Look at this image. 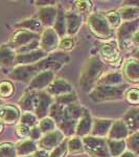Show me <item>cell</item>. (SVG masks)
Returning a JSON list of instances; mask_svg holds the SVG:
<instances>
[{"instance_id":"6da1fadb","label":"cell","mask_w":139,"mask_h":157,"mask_svg":"<svg viewBox=\"0 0 139 157\" xmlns=\"http://www.w3.org/2000/svg\"><path fill=\"white\" fill-rule=\"evenodd\" d=\"M106 64L100 57L93 56L86 61L81 72L80 86L86 92H90L97 85L100 78L106 72Z\"/></svg>"},{"instance_id":"7a4b0ae2","label":"cell","mask_w":139,"mask_h":157,"mask_svg":"<svg viewBox=\"0 0 139 157\" xmlns=\"http://www.w3.org/2000/svg\"><path fill=\"white\" fill-rule=\"evenodd\" d=\"M129 89L128 84H120L116 86L96 85L92 91L89 92V98L93 102H112L119 101L125 98L126 91Z\"/></svg>"},{"instance_id":"3957f363","label":"cell","mask_w":139,"mask_h":157,"mask_svg":"<svg viewBox=\"0 0 139 157\" xmlns=\"http://www.w3.org/2000/svg\"><path fill=\"white\" fill-rule=\"evenodd\" d=\"M88 26L91 32L100 39L112 40L116 35L115 29L111 27L103 13H92L88 17Z\"/></svg>"},{"instance_id":"277c9868","label":"cell","mask_w":139,"mask_h":157,"mask_svg":"<svg viewBox=\"0 0 139 157\" xmlns=\"http://www.w3.org/2000/svg\"><path fill=\"white\" fill-rule=\"evenodd\" d=\"M139 30V19L134 21L122 22L120 26L116 29V37L119 48L128 50L134 47L132 44V37Z\"/></svg>"},{"instance_id":"5b68a950","label":"cell","mask_w":139,"mask_h":157,"mask_svg":"<svg viewBox=\"0 0 139 157\" xmlns=\"http://www.w3.org/2000/svg\"><path fill=\"white\" fill-rule=\"evenodd\" d=\"M82 139L85 151L91 157H111L107 145V138L88 135Z\"/></svg>"},{"instance_id":"8992f818","label":"cell","mask_w":139,"mask_h":157,"mask_svg":"<svg viewBox=\"0 0 139 157\" xmlns=\"http://www.w3.org/2000/svg\"><path fill=\"white\" fill-rule=\"evenodd\" d=\"M69 60L70 58L66 52L58 50V52L47 55L44 59L38 62V65H39V68L41 71L50 70V71L54 72L57 70L61 69L66 63L69 62Z\"/></svg>"},{"instance_id":"52a82bcc","label":"cell","mask_w":139,"mask_h":157,"mask_svg":"<svg viewBox=\"0 0 139 157\" xmlns=\"http://www.w3.org/2000/svg\"><path fill=\"white\" fill-rule=\"evenodd\" d=\"M100 59L105 64H109L112 66H118L121 61L120 48L117 40H109L103 44L100 50Z\"/></svg>"},{"instance_id":"ba28073f","label":"cell","mask_w":139,"mask_h":157,"mask_svg":"<svg viewBox=\"0 0 139 157\" xmlns=\"http://www.w3.org/2000/svg\"><path fill=\"white\" fill-rule=\"evenodd\" d=\"M39 72H41V70H40L38 63L30 65H16V67L9 73V78L18 82L29 84L30 81Z\"/></svg>"},{"instance_id":"9c48e42d","label":"cell","mask_w":139,"mask_h":157,"mask_svg":"<svg viewBox=\"0 0 139 157\" xmlns=\"http://www.w3.org/2000/svg\"><path fill=\"white\" fill-rule=\"evenodd\" d=\"M61 38L54 27H46L40 35V49L46 54L54 52L59 48Z\"/></svg>"},{"instance_id":"30bf717a","label":"cell","mask_w":139,"mask_h":157,"mask_svg":"<svg viewBox=\"0 0 139 157\" xmlns=\"http://www.w3.org/2000/svg\"><path fill=\"white\" fill-rule=\"evenodd\" d=\"M40 40V35L35 34V33H30L26 29H17L16 32L13 34L11 38V41L9 44L14 48L15 50H18L21 47H24L28 45L29 43Z\"/></svg>"},{"instance_id":"8fae6325","label":"cell","mask_w":139,"mask_h":157,"mask_svg":"<svg viewBox=\"0 0 139 157\" xmlns=\"http://www.w3.org/2000/svg\"><path fill=\"white\" fill-rule=\"evenodd\" d=\"M54 81V72L50 70H44L39 72L38 75L29 82L27 90L34 91H43V89H47L49 85Z\"/></svg>"},{"instance_id":"7c38bea8","label":"cell","mask_w":139,"mask_h":157,"mask_svg":"<svg viewBox=\"0 0 139 157\" xmlns=\"http://www.w3.org/2000/svg\"><path fill=\"white\" fill-rule=\"evenodd\" d=\"M64 137L65 135L60 130H54L49 133L44 134L39 139L38 145H39L40 149H43V150H54V148H57L58 146L63 143V140L65 139Z\"/></svg>"},{"instance_id":"4fadbf2b","label":"cell","mask_w":139,"mask_h":157,"mask_svg":"<svg viewBox=\"0 0 139 157\" xmlns=\"http://www.w3.org/2000/svg\"><path fill=\"white\" fill-rule=\"evenodd\" d=\"M123 78L133 84H139V61L134 57L130 58L123 63Z\"/></svg>"},{"instance_id":"5bb4252c","label":"cell","mask_w":139,"mask_h":157,"mask_svg":"<svg viewBox=\"0 0 139 157\" xmlns=\"http://www.w3.org/2000/svg\"><path fill=\"white\" fill-rule=\"evenodd\" d=\"M39 103V91L26 90V92L19 100V108L25 112H34L36 111Z\"/></svg>"},{"instance_id":"9a60e30c","label":"cell","mask_w":139,"mask_h":157,"mask_svg":"<svg viewBox=\"0 0 139 157\" xmlns=\"http://www.w3.org/2000/svg\"><path fill=\"white\" fill-rule=\"evenodd\" d=\"M52 104H54V98L51 95L48 94L46 91H39V103L35 111V115L40 120L46 117Z\"/></svg>"},{"instance_id":"2e32d148","label":"cell","mask_w":139,"mask_h":157,"mask_svg":"<svg viewBox=\"0 0 139 157\" xmlns=\"http://www.w3.org/2000/svg\"><path fill=\"white\" fill-rule=\"evenodd\" d=\"M66 17V35L67 36H74L79 32L81 25L83 23V16L80 15L77 11H68L65 12Z\"/></svg>"},{"instance_id":"e0dca14e","label":"cell","mask_w":139,"mask_h":157,"mask_svg":"<svg viewBox=\"0 0 139 157\" xmlns=\"http://www.w3.org/2000/svg\"><path fill=\"white\" fill-rule=\"evenodd\" d=\"M47 56L42 49H36L26 54H17L16 56V65H30L36 64L44 59Z\"/></svg>"},{"instance_id":"ac0fdd59","label":"cell","mask_w":139,"mask_h":157,"mask_svg":"<svg viewBox=\"0 0 139 157\" xmlns=\"http://www.w3.org/2000/svg\"><path fill=\"white\" fill-rule=\"evenodd\" d=\"M21 114H20V110L17 106L9 104V105L2 106L0 108V121L3 124H15L16 121H20Z\"/></svg>"},{"instance_id":"d6986e66","label":"cell","mask_w":139,"mask_h":157,"mask_svg":"<svg viewBox=\"0 0 139 157\" xmlns=\"http://www.w3.org/2000/svg\"><path fill=\"white\" fill-rule=\"evenodd\" d=\"M58 12H59V10L55 6H41V9L38 11V18H39L42 25L47 27H54L58 16Z\"/></svg>"},{"instance_id":"ffe728a7","label":"cell","mask_w":139,"mask_h":157,"mask_svg":"<svg viewBox=\"0 0 139 157\" xmlns=\"http://www.w3.org/2000/svg\"><path fill=\"white\" fill-rule=\"evenodd\" d=\"M114 121L106 120V118H94L93 120L92 130H91L90 135L95 136V137H103L105 138L108 136L110 132V129L112 127Z\"/></svg>"},{"instance_id":"44dd1931","label":"cell","mask_w":139,"mask_h":157,"mask_svg":"<svg viewBox=\"0 0 139 157\" xmlns=\"http://www.w3.org/2000/svg\"><path fill=\"white\" fill-rule=\"evenodd\" d=\"M46 92L50 94L51 97H61V95L67 94V93H71L72 87L67 81L63 80V78H54V81L49 85V87L46 89Z\"/></svg>"},{"instance_id":"7402d4cb","label":"cell","mask_w":139,"mask_h":157,"mask_svg":"<svg viewBox=\"0 0 139 157\" xmlns=\"http://www.w3.org/2000/svg\"><path fill=\"white\" fill-rule=\"evenodd\" d=\"M16 50L9 44L0 45V66L9 68L16 65Z\"/></svg>"},{"instance_id":"603a6c76","label":"cell","mask_w":139,"mask_h":157,"mask_svg":"<svg viewBox=\"0 0 139 157\" xmlns=\"http://www.w3.org/2000/svg\"><path fill=\"white\" fill-rule=\"evenodd\" d=\"M129 135H130V131H129L125 121L122 120H118L114 121L107 138L116 139V140H126L129 137Z\"/></svg>"},{"instance_id":"cb8c5ba5","label":"cell","mask_w":139,"mask_h":157,"mask_svg":"<svg viewBox=\"0 0 139 157\" xmlns=\"http://www.w3.org/2000/svg\"><path fill=\"white\" fill-rule=\"evenodd\" d=\"M92 125H93V120L91 117L89 111L86 109L85 113L79 120V121H77V129H75V136L86 137V136L90 135L91 130H92Z\"/></svg>"},{"instance_id":"d4e9b609","label":"cell","mask_w":139,"mask_h":157,"mask_svg":"<svg viewBox=\"0 0 139 157\" xmlns=\"http://www.w3.org/2000/svg\"><path fill=\"white\" fill-rule=\"evenodd\" d=\"M122 121L127 125L130 133H134L139 130V107L131 108L123 115Z\"/></svg>"},{"instance_id":"484cf974","label":"cell","mask_w":139,"mask_h":157,"mask_svg":"<svg viewBox=\"0 0 139 157\" xmlns=\"http://www.w3.org/2000/svg\"><path fill=\"white\" fill-rule=\"evenodd\" d=\"M15 148H16V153L18 157L32 155L38 150L36 143L32 139H23L19 141L15 145Z\"/></svg>"},{"instance_id":"4316f807","label":"cell","mask_w":139,"mask_h":157,"mask_svg":"<svg viewBox=\"0 0 139 157\" xmlns=\"http://www.w3.org/2000/svg\"><path fill=\"white\" fill-rule=\"evenodd\" d=\"M123 75L122 72L119 71H111V72H106L105 75L100 78V80L98 81L97 85H109V86H116L120 85L123 82Z\"/></svg>"},{"instance_id":"83f0119b","label":"cell","mask_w":139,"mask_h":157,"mask_svg":"<svg viewBox=\"0 0 139 157\" xmlns=\"http://www.w3.org/2000/svg\"><path fill=\"white\" fill-rule=\"evenodd\" d=\"M15 27L19 29H26L30 33H35V34H39L43 29V25L40 22L39 19L29 18V19H25L23 21L20 22V23L16 24Z\"/></svg>"},{"instance_id":"f1b7e54d","label":"cell","mask_w":139,"mask_h":157,"mask_svg":"<svg viewBox=\"0 0 139 157\" xmlns=\"http://www.w3.org/2000/svg\"><path fill=\"white\" fill-rule=\"evenodd\" d=\"M107 145L111 157H119L123 152L127 151L126 140H116V139L107 138Z\"/></svg>"},{"instance_id":"f546056e","label":"cell","mask_w":139,"mask_h":157,"mask_svg":"<svg viewBox=\"0 0 139 157\" xmlns=\"http://www.w3.org/2000/svg\"><path fill=\"white\" fill-rule=\"evenodd\" d=\"M119 15L122 22L134 21L139 19V7L136 6H122L119 10Z\"/></svg>"},{"instance_id":"4dcf8cb0","label":"cell","mask_w":139,"mask_h":157,"mask_svg":"<svg viewBox=\"0 0 139 157\" xmlns=\"http://www.w3.org/2000/svg\"><path fill=\"white\" fill-rule=\"evenodd\" d=\"M54 29L58 33L60 38H64L66 36V17H65V12L62 9H60L59 12H58V16L54 25Z\"/></svg>"},{"instance_id":"1f68e13d","label":"cell","mask_w":139,"mask_h":157,"mask_svg":"<svg viewBox=\"0 0 139 157\" xmlns=\"http://www.w3.org/2000/svg\"><path fill=\"white\" fill-rule=\"evenodd\" d=\"M68 153L70 154H80L85 151L84 145H83V139L79 136H73L67 141Z\"/></svg>"},{"instance_id":"d6a6232c","label":"cell","mask_w":139,"mask_h":157,"mask_svg":"<svg viewBox=\"0 0 139 157\" xmlns=\"http://www.w3.org/2000/svg\"><path fill=\"white\" fill-rule=\"evenodd\" d=\"M79 121H65L62 123L58 124V128L64 135L66 136H73L75 134V129Z\"/></svg>"},{"instance_id":"836d02e7","label":"cell","mask_w":139,"mask_h":157,"mask_svg":"<svg viewBox=\"0 0 139 157\" xmlns=\"http://www.w3.org/2000/svg\"><path fill=\"white\" fill-rule=\"evenodd\" d=\"M126 143H127V149L129 151L135 153L136 155L139 154V130L131 133L126 139Z\"/></svg>"},{"instance_id":"e575fe53","label":"cell","mask_w":139,"mask_h":157,"mask_svg":"<svg viewBox=\"0 0 139 157\" xmlns=\"http://www.w3.org/2000/svg\"><path fill=\"white\" fill-rule=\"evenodd\" d=\"M103 15H105V17L107 18L108 22H109V24L113 29H117L120 26V24L122 23L121 22V17L118 11H109L103 13Z\"/></svg>"},{"instance_id":"d590c367","label":"cell","mask_w":139,"mask_h":157,"mask_svg":"<svg viewBox=\"0 0 139 157\" xmlns=\"http://www.w3.org/2000/svg\"><path fill=\"white\" fill-rule=\"evenodd\" d=\"M55 127H57V124H55V121L52 120L51 117H49V116H46V117L42 118V120H40L39 121V128H40V130H41V132L44 134L57 130Z\"/></svg>"},{"instance_id":"8d00e7d4","label":"cell","mask_w":139,"mask_h":157,"mask_svg":"<svg viewBox=\"0 0 139 157\" xmlns=\"http://www.w3.org/2000/svg\"><path fill=\"white\" fill-rule=\"evenodd\" d=\"M77 102H79V100H77V93L75 92L67 93V94L55 98V103L59 104V105H62V106L74 105V104H77Z\"/></svg>"},{"instance_id":"74e56055","label":"cell","mask_w":139,"mask_h":157,"mask_svg":"<svg viewBox=\"0 0 139 157\" xmlns=\"http://www.w3.org/2000/svg\"><path fill=\"white\" fill-rule=\"evenodd\" d=\"M15 92L14 84L11 81H2L0 82V98H11Z\"/></svg>"},{"instance_id":"f35d334b","label":"cell","mask_w":139,"mask_h":157,"mask_svg":"<svg viewBox=\"0 0 139 157\" xmlns=\"http://www.w3.org/2000/svg\"><path fill=\"white\" fill-rule=\"evenodd\" d=\"M125 98L127 100V102L129 104L136 106V107H139V88L138 87L129 88L126 91Z\"/></svg>"},{"instance_id":"ab89813d","label":"cell","mask_w":139,"mask_h":157,"mask_svg":"<svg viewBox=\"0 0 139 157\" xmlns=\"http://www.w3.org/2000/svg\"><path fill=\"white\" fill-rule=\"evenodd\" d=\"M0 157H18L15 145L11 143L0 144Z\"/></svg>"},{"instance_id":"60d3db41","label":"cell","mask_w":139,"mask_h":157,"mask_svg":"<svg viewBox=\"0 0 139 157\" xmlns=\"http://www.w3.org/2000/svg\"><path fill=\"white\" fill-rule=\"evenodd\" d=\"M38 121V117L35 115V113L32 112H24L23 114H21V117H20V124L22 125H25L29 128H32L37 125Z\"/></svg>"},{"instance_id":"b9f144b4","label":"cell","mask_w":139,"mask_h":157,"mask_svg":"<svg viewBox=\"0 0 139 157\" xmlns=\"http://www.w3.org/2000/svg\"><path fill=\"white\" fill-rule=\"evenodd\" d=\"M68 139H64L63 143L54 148V150L49 153V157H65L68 153V147H67Z\"/></svg>"},{"instance_id":"7bdbcfd3","label":"cell","mask_w":139,"mask_h":157,"mask_svg":"<svg viewBox=\"0 0 139 157\" xmlns=\"http://www.w3.org/2000/svg\"><path fill=\"white\" fill-rule=\"evenodd\" d=\"M92 2L87 1V0H80V1L75 2V9L77 12L80 15H84V14H91V10H92Z\"/></svg>"},{"instance_id":"ee69618b","label":"cell","mask_w":139,"mask_h":157,"mask_svg":"<svg viewBox=\"0 0 139 157\" xmlns=\"http://www.w3.org/2000/svg\"><path fill=\"white\" fill-rule=\"evenodd\" d=\"M74 44H75V41L72 37H70V36L64 37L60 40L59 49L61 50V52H68V50L72 49L73 47H74Z\"/></svg>"},{"instance_id":"f6af8a7d","label":"cell","mask_w":139,"mask_h":157,"mask_svg":"<svg viewBox=\"0 0 139 157\" xmlns=\"http://www.w3.org/2000/svg\"><path fill=\"white\" fill-rule=\"evenodd\" d=\"M30 129L32 128L27 127V126H25V125H22V124H19L16 128V134L20 138L25 139L30 136Z\"/></svg>"},{"instance_id":"bcb514c9","label":"cell","mask_w":139,"mask_h":157,"mask_svg":"<svg viewBox=\"0 0 139 157\" xmlns=\"http://www.w3.org/2000/svg\"><path fill=\"white\" fill-rule=\"evenodd\" d=\"M29 137L32 138V140H39V139L42 137V132H41V130H40V128L35 126V127H32L30 129Z\"/></svg>"},{"instance_id":"7dc6e473","label":"cell","mask_w":139,"mask_h":157,"mask_svg":"<svg viewBox=\"0 0 139 157\" xmlns=\"http://www.w3.org/2000/svg\"><path fill=\"white\" fill-rule=\"evenodd\" d=\"M32 157H49V152L46 150H43V149H40V150H37L32 154Z\"/></svg>"},{"instance_id":"c3c4849f","label":"cell","mask_w":139,"mask_h":157,"mask_svg":"<svg viewBox=\"0 0 139 157\" xmlns=\"http://www.w3.org/2000/svg\"><path fill=\"white\" fill-rule=\"evenodd\" d=\"M131 41H132V44L134 45V47H138L139 48V30L132 37Z\"/></svg>"},{"instance_id":"681fc988","label":"cell","mask_w":139,"mask_h":157,"mask_svg":"<svg viewBox=\"0 0 139 157\" xmlns=\"http://www.w3.org/2000/svg\"><path fill=\"white\" fill-rule=\"evenodd\" d=\"M136 156H137V155H136L135 153H133V152L127 150L126 152H123V153L121 154L119 157H136Z\"/></svg>"},{"instance_id":"f907efd6","label":"cell","mask_w":139,"mask_h":157,"mask_svg":"<svg viewBox=\"0 0 139 157\" xmlns=\"http://www.w3.org/2000/svg\"><path fill=\"white\" fill-rule=\"evenodd\" d=\"M3 129H4V124L2 123L1 121H0V133H1L2 131H3Z\"/></svg>"},{"instance_id":"816d5d0a","label":"cell","mask_w":139,"mask_h":157,"mask_svg":"<svg viewBox=\"0 0 139 157\" xmlns=\"http://www.w3.org/2000/svg\"><path fill=\"white\" fill-rule=\"evenodd\" d=\"M21 157H32V155H29V156H21Z\"/></svg>"},{"instance_id":"f5cc1de1","label":"cell","mask_w":139,"mask_h":157,"mask_svg":"<svg viewBox=\"0 0 139 157\" xmlns=\"http://www.w3.org/2000/svg\"><path fill=\"white\" fill-rule=\"evenodd\" d=\"M2 107V103H1V101H0V108Z\"/></svg>"}]
</instances>
